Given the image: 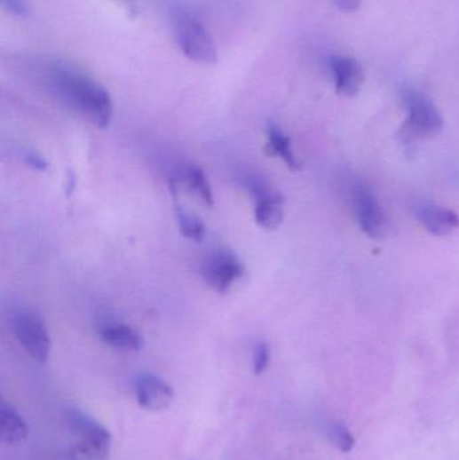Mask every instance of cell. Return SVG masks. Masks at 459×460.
Listing matches in <instances>:
<instances>
[{"label":"cell","instance_id":"5bb4252c","mask_svg":"<svg viewBox=\"0 0 459 460\" xmlns=\"http://www.w3.org/2000/svg\"><path fill=\"white\" fill-rule=\"evenodd\" d=\"M0 431L2 439L10 446L20 444L28 436V427L18 410L7 402L0 405Z\"/></svg>","mask_w":459,"mask_h":460},{"label":"cell","instance_id":"6da1fadb","mask_svg":"<svg viewBox=\"0 0 459 460\" xmlns=\"http://www.w3.org/2000/svg\"><path fill=\"white\" fill-rule=\"evenodd\" d=\"M51 80L65 101L85 119L100 128L111 124L114 104L108 91L100 83L62 65L51 67Z\"/></svg>","mask_w":459,"mask_h":460},{"label":"cell","instance_id":"8992f818","mask_svg":"<svg viewBox=\"0 0 459 460\" xmlns=\"http://www.w3.org/2000/svg\"><path fill=\"white\" fill-rule=\"evenodd\" d=\"M70 431L81 440L83 452L98 459H106L111 451L112 435L103 424L78 408H70L65 415Z\"/></svg>","mask_w":459,"mask_h":460},{"label":"cell","instance_id":"ba28073f","mask_svg":"<svg viewBox=\"0 0 459 460\" xmlns=\"http://www.w3.org/2000/svg\"><path fill=\"white\" fill-rule=\"evenodd\" d=\"M255 201V219L263 229L273 230L283 221L284 200L259 177H249L245 183Z\"/></svg>","mask_w":459,"mask_h":460},{"label":"cell","instance_id":"8fae6325","mask_svg":"<svg viewBox=\"0 0 459 460\" xmlns=\"http://www.w3.org/2000/svg\"><path fill=\"white\" fill-rule=\"evenodd\" d=\"M424 229L434 236H448L459 227V216L439 205H421L415 210Z\"/></svg>","mask_w":459,"mask_h":460},{"label":"cell","instance_id":"277c9868","mask_svg":"<svg viewBox=\"0 0 459 460\" xmlns=\"http://www.w3.org/2000/svg\"><path fill=\"white\" fill-rule=\"evenodd\" d=\"M352 203L362 232L370 239H387L391 232L390 219L373 190L364 183H356L352 187Z\"/></svg>","mask_w":459,"mask_h":460},{"label":"cell","instance_id":"5b68a950","mask_svg":"<svg viewBox=\"0 0 459 460\" xmlns=\"http://www.w3.org/2000/svg\"><path fill=\"white\" fill-rule=\"evenodd\" d=\"M12 331L20 346L38 362H46L51 350V336L46 323L36 311H20L12 321Z\"/></svg>","mask_w":459,"mask_h":460},{"label":"cell","instance_id":"4fadbf2b","mask_svg":"<svg viewBox=\"0 0 459 460\" xmlns=\"http://www.w3.org/2000/svg\"><path fill=\"white\" fill-rule=\"evenodd\" d=\"M171 180L179 185L184 183L190 193L195 195L203 205L213 206L215 203V195H213L212 186L206 178L205 172L198 166H187L178 172L177 177L171 178Z\"/></svg>","mask_w":459,"mask_h":460},{"label":"cell","instance_id":"44dd1931","mask_svg":"<svg viewBox=\"0 0 459 460\" xmlns=\"http://www.w3.org/2000/svg\"><path fill=\"white\" fill-rule=\"evenodd\" d=\"M340 12H354L361 6V0H331Z\"/></svg>","mask_w":459,"mask_h":460},{"label":"cell","instance_id":"2e32d148","mask_svg":"<svg viewBox=\"0 0 459 460\" xmlns=\"http://www.w3.org/2000/svg\"><path fill=\"white\" fill-rule=\"evenodd\" d=\"M177 222H178L179 230L186 239L193 240V242H202L206 234V226L201 218L195 217L194 214L182 209L181 206H177Z\"/></svg>","mask_w":459,"mask_h":460},{"label":"cell","instance_id":"9a60e30c","mask_svg":"<svg viewBox=\"0 0 459 460\" xmlns=\"http://www.w3.org/2000/svg\"><path fill=\"white\" fill-rule=\"evenodd\" d=\"M267 153L270 155L281 158V161L286 163L289 170L301 169V164H299L298 159H297V156L294 155V151H292L291 140L283 132V130L276 124L268 125Z\"/></svg>","mask_w":459,"mask_h":460},{"label":"cell","instance_id":"30bf717a","mask_svg":"<svg viewBox=\"0 0 459 460\" xmlns=\"http://www.w3.org/2000/svg\"><path fill=\"white\" fill-rule=\"evenodd\" d=\"M331 72L336 81L338 95L354 98L364 83V70L357 59L349 57H333L330 59Z\"/></svg>","mask_w":459,"mask_h":460},{"label":"cell","instance_id":"9c48e42d","mask_svg":"<svg viewBox=\"0 0 459 460\" xmlns=\"http://www.w3.org/2000/svg\"><path fill=\"white\" fill-rule=\"evenodd\" d=\"M138 404L151 412H161L170 407L174 391L166 381L155 375H142L135 383Z\"/></svg>","mask_w":459,"mask_h":460},{"label":"cell","instance_id":"7a4b0ae2","mask_svg":"<svg viewBox=\"0 0 459 460\" xmlns=\"http://www.w3.org/2000/svg\"><path fill=\"white\" fill-rule=\"evenodd\" d=\"M177 41L182 53L198 64L212 65L218 62V48L205 26L192 14L177 18Z\"/></svg>","mask_w":459,"mask_h":460},{"label":"cell","instance_id":"ffe728a7","mask_svg":"<svg viewBox=\"0 0 459 460\" xmlns=\"http://www.w3.org/2000/svg\"><path fill=\"white\" fill-rule=\"evenodd\" d=\"M25 162L28 166L33 167V169L39 170V171H45L49 167L48 162L42 158L41 155H38V154L33 153V151H28V153H25Z\"/></svg>","mask_w":459,"mask_h":460},{"label":"cell","instance_id":"d6986e66","mask_svg":"<svg viewBox=\"0 0 459 460\" xmlns=\"http://www.w3.org/2000/svg\"><path fill=\"white\" fill-rule=\"evenodd\" d=\"M4 6L17 17H28V6L26 0H2Z\"/></svg>","mask_w":459,"mask_h":460},{"label":"cell","instance_id":"7c38bea8","mask_svg":"<svg viewBox=\"0 0 459 460\" xmlns=\"http://www.w3.org/2000/svg\"><path fill=\"white\" fill-rule=\"evenodd\" d=\"M99 334H100L101 341L114 349L139 352L145 346V338L142 334L137 329L125 325V323H107V325L101 326Z\"/></svg>","mask_w":459,"mask_h":460},{"label":"cell","instance_id":"52a82bcc","mask_svg":"<svg viewBox=\"0 0 459 460\" xmlns=\"http://www.w3.org/2000/svg\"><path fill=\"white\" fill-rule=\"evenodd\" d=\"M203 281L218 294H226L245 274L242 261L231 250H216L203 260Z\"/></svg>","mask_w":459,"mask_h":460},{"label":"cell","instance_id":"ac0fdd59","mask_svg":"<svg viewBox=\"0 0 459 460\" xmlns=\"http://www.w3.org/2000/svg\"><path fill=\"white\" fill-rule=\"evenodd\" d=\"M271 360V350L265 342H257L254 347V373L262 375L268 368Z\"/></svg>","mask_w":459,"mask_h":460},{"label":"cell","instance_id":"e0dca14e","mask_svg":"<svg viewBox=\"0 0 459 460\" xmlns=\"http://www.w3.org/2000/svg\"><path fill=\"white\" fill-rule=\"evenodd\" d=\"M330 439L334 446L337 447L343 452H349L353 449L354 438L348 428L344 427L343 424H334L330 428Z\"/></svg>","mask_w":459,"mask_h":460},{"label":"cell","instance_id":"3957f363","mask_svg":"<svg viewBox=\"0 0 459 460\" xmlns=\"http://www.w3.org/2000/svg\"><path fill=\"white\" fill-rule=\"evenodd\" d=\"M403 99L408 111V117L403 127V135L406 136L407 140L429 138L442 131V116L427 96L422 95L414 89H407Z\"/></svg>","mask_w":459,"mask_h":460}]
</instances>
